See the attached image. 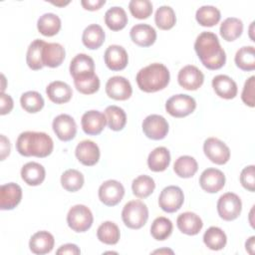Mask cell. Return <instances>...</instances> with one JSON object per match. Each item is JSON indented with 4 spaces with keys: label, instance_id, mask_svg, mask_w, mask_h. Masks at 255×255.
Here are the masks:
<instances>
[{
    "label": "cell",
    "instance_id": "cell-1",
    "mask_svg": "<svg viewBox=\"0 0 255 255\" xmlns=\"http://www.w3.org/2000/svg\"><path fill=\"white\" fill-rule=\"evenodd\" d=\"M194 50L203 64L209 70H218L226 62V54L221 47L218 37L212 32L200 33L194 43Z\"/></svg>",
    "mask_w": 255,
    "mask_h": 255
},
{
    "label": "cell",
    "instance_id": "cell-2",
    "mask_svg": "<svg viewBox=\"0 0 255 255\" xmlns=\"http://www.w3.org/2000/svg\"><path fill=\"white\" fill-rule=\"evenodd\" d=\"M17 151L23 156L46 157L54 148L51 136L42 131H24L16 141Z\"/></svg>",
    "mask_w": 255,
    "mask_h": 255
},
{
    "label": "cell",
    "instance_id": "cell-3",
    "mask_svg": "<svg viewBox=\"0 0 255 255\" xmlns=\"http://www.w3.org/2000/svg\"><path fill=\"white\" fill-rule=\"evenodd\" d=\"M169 79L168 69L160 63H152L140 69L135 78L138 88L145 93H154L164 89Z\"/></svg>",
    "mask_w": 255,
    "mask_h": 255
},
{
    "label": "cell",
    "instance_id": "cell-4",
    "mask_svg": "<svg viewBox=\"0 0 255 255\" xmlns=\"http://www.w3.org/2000/svg\"><path fill=\"white\" fill-rule=\"evenodd\" d=\"M147 206L140 200H130L123 208L122 219L130 229H139L147 221Z\"/></svg>",
    "mask_w": 255,
    "mask_h": 255
},
{
    "label": "cell",
    "instance_id": "cell-5",
    "mask_svg": "<svg viewBox=\"0 0 255 255\" xmlns=\"http://www.w3.org/2000/svg\"><path fill=\"white\" fill-rule=\"evenodd\" d=\"M94 221L93 213L83 204H77L70 208L67 214V223L75 232H85L91 228Z\"/></svg>",
    "mask_w": 255,
    "mask_h": 255
},
{
    "label": "cell",
    "instance_id": "cell-6",
    "mask_svg": "<svg viewBox=\"0 0 255 255\" xmlns=\"http://www.w3.org/2000/svg\"><path fill=\"white\" fill-rule=\"evenodd\" d=\"M196 108L195 100L185 94L170 97L165 103L166 112L174 118H184L190 115Z\"/></svg>",
    "mask_w": 255,
    "mask_h": 255
},
{
    "label": "cell",
    "instance_id": "cell-7",
    "mask_svg": "<svg viewBox=\"0 0 255 255\" xmlns=\"http://www.w3.org/2000/svg\"><path fill=\"white\" fill-rule=\"evenodd\" d=\"M241 210V199L233 192L224 193L217 201V212L223 220L231 221L236 219L240 215Z\"/></svg>",
    "mask_w": 255,
    "mask_h": 255
},
{
    "label": "cell",
    "instance_id": "cell-8",
    "mask_svg": "<svg viewBox=\"0 0 255 255\" xmlns=\"http://www.w3.org/2000/svg\"><path fill=\"white\" fill-rule=\"evenodd\" d=\"M184 201L183 191L180 187L175 185H169L164 187L158 197L159 207L168 213L177 211Z\"/></svg>",
    "mask_w": 255,
    "mask_h": 255
},
{
    "label": "cell",
    "instance_id": "cell-9",
    "mask_svg": "<svg viewBox=\"0 0 255 255\" xmlns=\"http://www.w3.org/2000/svg\"><path fill=\"white\" fill-rule=\"evenodd\" d=\"M203 151L207 158L215 164H225L230 158L229 147L216 137H208L205 139Z\"/></svg>",
    "mask_w": 255,
    "mask_h": 255
},
{
    "label": "cell",
    "instance_id": "cell-10",
    "mask_svg": "<svg viewBox=\"0 0 255 255\" xmlns=\"http://www.w3.org/2000/svg\"><path fill=\"white\" fill-rule=\"evenodd\" d=\"M125 195L123 184L115 179H109L101 184L99 198L107 206H115L121 202Z\"/></svg>",
    "mask_w": 255,
    "mask_h": 255
},
{
    "label": "cell",
    "instance_id": "cell-11",
    "mask_svg": "<svg viewBox=\"0 0 255 255\" xmlns=\"http://www.w3.org/2000/svg\"><path fill=\"white\" fill-rule=\"evenodd\" d=\"M143 133L150 139L159 140L168 132L167 121L159 115H149L142 122Z\"/></svg>",
    "mask_w": 255,
    "mask_h": 255
},
{
    "label": "cell",
    "instance_id": "cell-12",
    "mask_svg": "<svg viewBox=\"0 0 255 255\" xmlns=\"http://www.w3.org/2000/svg\"><path fill=\"white\" fill-rule=\"evenodd\" d=\"M107 95L117 101H126L132 94L130 83L122 76H114L110 78L106 84Z\"/></svg>",
    "mask_w": 255,
    "mask_h": 255
},
{
    "label": "cell",
    "instance_id": "cell-13",
    "mask_svg": "<svg viewBox=\"0 0 255 255\" xmlns=\"http://www.w3.org/2000/svg\"><path fill=\"white\" fill-rule=\"evenodd\" d=\"M178 84L185 90L195 91L200 88L204 81L203 73L193 65H187L180 69L177 75Z\"/></svg>",
    "mask_w": 255,
    "mask_h": 255
},
{
    "label": "cell",
    "instance_id": "cell-14",
    "mask_svg": "<svg viewBox=\"0 0 255 255\" xmlns=\"http://www.w3.org/2000/svg\"><path fill=\"white\" fill-rule=\"evenodd\" d=\"M70 74L74 80L85 79L95 75L94 60L86 54H78L70 63Z\"/></svg>",
    "mask_w": 255,
    "mask_h": 255
},
{
    "label": "cell",
    "instance_id": "cell-15",
    "mask_svg": "<svg viewBox=\"0 0 255 255\" xmlns=\"http://www.w3.org/2000/svg\"><path fill=\"white\" fill-rule=\"evenodd\" d=\"M52 127L58 138L63 141L73 139L77 133V125L75 120L66 114L57 116L53 121Z\"/></svg>",
    "mask_w": 255,
    "mask_h": 255
},
{
    "label": "cell",
    "instance_id": "cell-16",
    "mask_svg": "<svg viewBox=\"0 0 255 255\" xmlns=\"http://www.w3.org/2000/svg\"><path fill=\"white\" fill-rule=\"evenodd\" d=\"M201 188L208 193H216L221 190L225 184L224 173L217 168H207L202 171L199 177Z\"/></svg>",
    "mask_w": 255,
    "mask_h": 255
},
{
    "label": "cell",
    "instance_id": "cell-17",
    "mask_svg": "<svg viewBox=\"0 0 255 255\" xmlns=\"http://www.w3.org/2000/svg\"><path fill=\"white\" fill-rule=\"evenodd\" d=\"M83 130L89 135L100 134L107 125L106 116L95 110L86 112L81 120Z\"/></svg>",
    "mask_w": 255,
    "mask_h": 255
},
{
    "label": "cell",
    "instance_id": "cell-18",
    "mask_svg": "<svg viewBox=\"0 0 255 255\" xmlns=\"http://www.w3.org/2000/svg\"><path fill=\"white\" fill-rule=\"evenodd\" d=\"M104 60L110 70L121 71L127 67L128 56L124 47L120 45H111L105 52Z\"/></svg>",
    "mask_w": 255,
    "mask_h": 255
},
{
    "label": "cell",
    "instance_id": "cell-19",
    "mask_svg": "<svg viewBox=\"0 0 255 255\" xmlns=\"http://www.w3.org/2000/svg\"><path fill=\"white\" fill-rule=\"evenodd\" d=\"M22 199V188L14 182L2 184L0 187V208L2 210L14 209Z\"/></svg>",
    "mask_w": 255,
    "mask_h": 255
},
{
    "label": "cell",
    "instance_id": "cell-20",
    "mask_svg": "<svg viewBox=\"0 0 255 255\" xmlns=\"http://www.w3.org/2000/svg\"><path fill=\"white\" fill-rule=\"evenodd\" d=\"M75 154L81 163L87 166H93L100 159V148L93 140L86 139L78 143Z\"/></svg>",
    "mask_w": 255,
    "mask_h": 255
},
{
    "label": "cell",
    "instance_id": "cell-21",
    "mask_svg": "<svg viewBox=\"0 0 255 255\" xmlns=\"http://www.w3.org/2000/svg\"><path fill=\"white\" fill-rule=\"evenodd\" d=\"M55 244L54 236L48 231H38L33 234L29 241L30 250L34 254L43 255L52 251Z\"/></svg>",
    "mask_w": 255,
    "mask_h": 255
},
{
    "label": "cell",
    "instance_id": "cell-22",
    "mask_svg": "<svg viewBox=\"0 0 255 255\" xmlns=\"http://www.w3.org/2000/svg\"><path fill=\"white\" fill-rule=\"evenodd\" d=\"M130 39L140 47H149L156 40L155 30L147 24H136L129 31Z\"/></svg>",
    "mask_w": 255,
    "mask_h": 255
},
{
    "label": "cell",
    "instance_id": "cell-23",
    "mask_svg": "<svg viewBox=\"0 0 255 255\" xmlns=\"http://www.w3.org/2000/svg\"><path fill=\"white\" fill-rule=\"evenodd\" d=\"M177 228L186 235H196L200 232L203 223L201 218L194 212H183L176 219Z\"/></svg>",
    "mask_w": 255,
    "mask_h": 255
},
{
    "label": "cell",
    "instance_id": "cell-24",
    "mask_svg": "<svg viewBox=\"0 0 255 255\" xmlns=\"http://www.w3.org/2000/svg\"><path fill=\"white\" fill-rule=\"evenodd\" d=\"M212 88L220 98L231 100L237 95V85L230 77L226 75H217L212 80Z\"/></svg>",
    "mask_w": 255,
    "mask_h": 255
},
{
    "label": "cell",
    "instance_id": "cell-25",
    "mask_svg": "<svg viewBox=\"0 0 255 255\" xmlns=\"http://www.w3.org/2000/svg\"><path fill=\"white\" fill-rule=\"evenodd\" d=\"M46 94L51 102L55 104H65L71 100L73 91L67 83L54 81L47 86Z\"/></svg>",
    "mask_w": 255,
    "mask_h": 255
},
{
    "label": "cell",
    "instance_id": "cell-26",
    "mask_svg": "<svg viewBox=\"0 0 255 255\" xmlns=\"http://www.w3.org/2000/svg\"><path fill=\"white\" fill-rule=\"evenodd\" d=\"M46 176L45 168L42 164L30 161L23 165L21 168V177L22 179L31 186H37L40 185Z\"/></svg>",
    "mask_w": 255,
    "mask_h": 255
},
{
    "label": "cell",
    "instance_id": "cell-27",
    "mask_svg": "<svg viewBox=\"0 0 255 255\" xmlns=\"http://www.w3.org/2000/svg\"><path fill=\"white\" fill-rule=\"evenodd\" d=\"M65 49L59 43H46L43 48V64L50 68L59 67L65 59Z\"/></svg>",
    "mask_w": 255,
    "mask_h": 255
},
{
    "label": "cell",
    "instance_id": "cell-28",
    "mask_svg": "<svg viewBox=\"0 0 255 255\" xmlns=\"http://www.w3.org/2000/svg\"><path fill=\"white\" fill-rule=\"evenodd\" d=\"M170 163L169 150L164 146L155 147L147 157V165L150 170L159 172L165 170Z\"/></svg>",
    "mask_w": 255,
    "mask_h": 255
},
{
    "label": "cell",
    "instance_id": "cell-29",
    "mask_svg": "<svg viewBox=\"0 0 255 255\" xmlns=\"http://www.w3.org/2000/svg\"><path fill=\"white\" fill-rule=\"evenodd\" d=\"M105 37V31L100 25L91 24L85 28L82 35V41L88 49L95 50L103 45Z\"/></svg>",
    "mask_w": 255,
    "mask_h": 255
},
{
    "label": "cell",
    "instance_id": "cell-30",
    "mask_svg": "<svg viewBox=\"0 0 255 255\" xmlns=\"http://www.w3.org/2000/svg\"><path fill=\"white\" fill-rule=\"evenodd\" d=\"M37 28L42 35L52 37L59 33L61 29V19L54 13H45L38 19Z\"/></svg>",
    "mask_w": 255,
    "mask_h": 255
},
{
    "label": "cell",
    "instance_id": "cell-31",
    "mask_svg": "<svg viewBox=\"0 0 255 255\" xmlns=\"http://www.w3.org/2000/svg\"><path fill=\"white\" fill-rule=\"evenodd\" d=\"M46 42L41 39H35L28 47L27 54H26V62L30 69L37 71L41 70L44 67L42 54L43 48Z\"/></svg>",
    "mask_w": 255,
    "mask_h": 255
},
{
    "label": "cell",
    "instance_id": "cell-32",
    "mask_svg": "<svg viewBox=\"0 0 255 255\" xmlns=\"http://www.w3.org/2000/svg\"><path fill=\"white\" fill-rule=\"evenodd\" d=\"M105 23L109 29L113 31H120L128 24V16L124 8L115 6L107 10L105 14Z\"/></svg>",
    "mask_w": 255,
    "mask_h": 255
},
{
    "label": "cell",
    "instance_id": "cell-33",
    "mask_svg": "<svg viewBox=\"0 0 255 255\" xmlns=\"http://www.w3.org/2000/svg\"><path fill=\"white\" fill-rule=\"evenodd\" d=\"M220 35L228 42L239 38L243 32V23L240 19L235 17L226 18L220 25Z\"/></svg>",
    "mask_w": 255,
    "mask_h": 255
},
{
    "label": "cell",
    "instance_id": "cell-34",
    "mask_svg": "<svg viewBox=\"0 0 255 255\" xmlns=\"http://www.w3.org/2000/svg\"><path fill=\"white\" fill-rule=\"evenodd\" d=\"M204 244L211 250H221L225 247L227 237L224 231L216 226L209 227L203 234Z\"/></svg>",
    "mask_w": 255,
    "mask_h": 255
},
{
    "label": "cell",
    "instance_id": "cell-35",
    "mask_svg": "<svg viewBox=\"0 0 255 255\" xmlns=\"http://www.w3.org/2000/svg\"><path fill=\"white\" fill-rule=\"evenodd\" d=\"M198 169L197 161L194 157L189 155H181L179 156L174 164H173V170L174 172L182 178H189L192 177Z\"/></svg>",
    "mask_w": 255,
    "mask_h": 255
},
{
    "label": "cell",
    "instance_id": "cell-36",
    "mask_svg": "<svg viewBox=\"0 0 255 255\" xmlns=\"http://www.w3.org/2000/svg\"><path fill=\"white\" fill-rule=\"evenodd\" d=\"M107 124L112 130H122L127 123V115L125 111L118 106H109L105 110Z\"/></svg>",
    "mask_w": 255,
    "mask_h": 255
},
{
    "label": "cell",
    "instance_id": "cell-37",
    "mask_svg": "<svg viewBox=\"0 0 255 255\" xmlns=\"http://www.w3.org/2000/svg\"><path fill=\"white\" fill-rule=\"evenodd\" d=\"M221 18L220 11L211 5H204L197 9L195 19L203 27H212L216 25Z\"/></svg>",
    "mask_w": 255,
    "mask_h": 255
},
{
    "label": "cell",
    "instance_id": "cell-38",
    "mask_svg": "<svg viewBox=\"0 0 255 255\" xmlns=\"http://www.w3.org/2000/svg\"><path fill=\"white\" fill-rule=\"evenodd\" d=\"M98 239L108 245H115L120 240V229L118 225L112 221L103 222L97 230Z\"/></svg>",
    "mask_w": 255,
    "mask_h": 255
},
{
    "label": "cell",
    "instance_id": "cell-39",
    "mask_svg": "<svg viewBox=\"0 0 255 255\" xmlns=\"http://www.w3.org/2000/svg\"><path fill=\"white\" fill-rule=\"evenodd\" d=\"M235 64L243 71H253L255 69V48L253 46H244L235 54Z\"/></svg>",
    "mask_w": 255,
    "mask_h": 255
},
{
    "label": "cell",
    "instance_id": "cell-40",
    "mask_svg": "<svg viewBox=\"0 0 255 255\" xmlns=\"http://www.w3.org/2000/svg\"><path fill=\"white\" fill-rule=\"evenodd\" d=\"M154 180L148 175H139L132 180L131 189L132 193L138 198L148 197L154 190Z\"/></svg>",
    "mask_w": 255,
    "mask_h": 255
},
{
    "label": "cell",
    "instance_id": "cell-41",
    "mask_svg": "<svg viewBox=\"0 0 255 255\" xmlns=\"http://www.w3.org/2000/svg\"><path fill=\"white\" fill-rule=\"evenodd\" d=\"M21 107L30 114H35L40 112L44 107L43 97L36 91H28L22 94L20 98Z\"/></svg>",
    "mask_w": 255,
    "mask_h": 255
},
{
    "label": "cell",
    "instance_id": "cell-42",
    "mask_svg": "<svg viewBox=\"0 0 255 255\" xmlns=\"http://www.w3.org/2000/svg\"><path fill=\"white\" fill-rule=\"evenodd\" d=\"M61 184L67 191H78L84 185V175L77 169H67L61 176Z\"/></svg>",
    "mask_w": 255,
    "mask_h": 255
},
{
    "label": "cell",
    "instance_id": "cell-43",
    "mask_svg": "<svg viewBox=\"0 0 255 255\" xmlns=\"http://www.w3.org/2000/svg\"><path fill=\"white\" fill-rule=\"evenodd\" d=\"M172 228V222L168 218L159 216L153 220L150 226V234L155 240L162 241L170 236Z\"/></svg>",
    "mask_w": 255,
    "mask_h": 255
},
{
    "label": "cell",
    "instance_id": "cell-44",
    "mask_svg": "<svg viewBox=\"0 0 255 255\" xmlns=\"http://www.w3.org/2000/svg\"><path fill=\"white\" fill-rule=\"evenodd\" d=\"M154 21L159 29L169 30L175 25L176 16L173 9L170 6L163 5L156 10Z\"/></svg>",
    "mask_w": 255,
    "mask_h": 255
},
{
    "label": "cell",
    "instance_id": "cell-45",
    "mask_svg": "<svg viewBox=\"0 0 255 255\" xmlns=\"http://www.w3.org/2000/svg\"><path fill=\"white\" fill-rule=\"evenodd\" d=\"M128 8L136 19H146L152 13V4L149 0H131L128 3Z\"/></svg>",
    "mask_w": 255,
    "mask_h": 255
},
{
    "label": "cell",
    "instance_id": "cell-46",
    "mask_svg": "<svg viewBox=\"0 0 255 255\" xmlns=\"http://www.w3.org/2000/svg\"><path fill=\"white\" fill-rule=\"evenodd\" d=\"M74 84L76 89L84 94V95H92L96 92H98L100 88V79L95 74L91 77L80 79V80H74Z\"/></svg>",
    "mask_w": 255,
    "mask_h": 255
},
{
    "label": "cell",
    "instance_id": "cell-47",
    "mask_svg": "<svg viewBox=\"0 0 255 255\" xmlns=\"http://www.w3.org/2000/svg\"><path fill=\"white\" fill-rule=\"evenodd\" d=\"M254 165L246 166L242 169L240 173V182L242 186L251 191L254 192L255 190V171H254Z\"/></svg>",
    "mask_w": 255,
    "mask_h": 255
},
{
    "label": "cell",
    "instance_id": "cell-48",
    "mask_svg": "<svg viewBox=\"0 0 255 255\" xmlns=\"http://www.w3.org/2000/svg\"><path fill=\"white\" fill-rule=\"evenodd\" d=\"M254 89H255V77L251 76L244 84L241 99L243 103L251 108L254 107Z\"/></svg>",
    "mask_w": 255,
    "mask_h": 255
},
{
    "label": "cell",
    "instance_id": "cell-49",
    "mask_svg": "<svg viewBox=\"0 0 255 255\" xmlns=\"http://www.w3.org/2000/svg\"><path fill=\"white\" fill-rule=\"evenodd\" d=\"M0 114L2 116L9 114L12 109H13V100L11 98V96L6 95L4 93H1V97H0Z\"/></svg>",
    "mask_w": 255,
    "mask_h": 255
},
{
    "label": "cell",
    "instance_id": "cell-50",
    "mask_svg": "<svg viewBox=\"0 0 255 255\" xmlns=\"http://www.w3.org/2000/svg\"><path fill=\"white\" fill-rule=\"evenodd\" d=\"M81 4L86 10L95 11L99 10L103 5H105L106 0H82Z\"/></svg>",
    "mask_w": 255,
    "mask_h": 255
},
{
    "label": "cell",
    "instance_id": "cell-51",
    "mask_svg": "<svg viewBox=\"0 0 255 255\" xmlns=\"http://www.w3.org/2000/svg\"><path fill=\"white\" fill-rule=\"evenodd\" d=\"M57 254H73V255H77L81 253V250L79 249V247L76 244H72V243H68V244H64L62 245L57 251Z\"/></svg>",
    "mask_w": 255,
    "mask_h": 255
},
{
    "label": "cell",
    "instance_id": "cell-52",
    "mask_svg": "<svg viewBox=\"0 0 255 255\" xmlns=\"http://www.w3.org/2000/svg\"><path fill=\"white\" fill-rule=\"evenodd\" d=\"M0 144H1V160H4L10 153V141L4 135H0Z\"/></svg>",
    "mask_w": 255,
    "mask_h": 255
},
{
    "label": "cell",
    "instance_id": "cell-53",
    "mask_svg": "<svg viewBox=\"0 0 255 255\" xmlns=\"http://www.w3.org/2000/svg\"><path fill=\"white\" fill-rule=\"evenodd\" d=\"M254 239H255V237H254V236H251V237L246 241V243H245L246 250H247L250 254H252V253L254 252Z\"/></svg>",
    "mask_w": 255,
    "mask_h": 255
},
{
    "label": "cell",
    "instance_id": "cell-54",
    "mask_svg": "<svg viewBox=\"0 0 255 255\" xmlns=\"http://www.w3.org/2000/svg\"><path fill=\"white\" fill-rule=\"evenodd\" d=\"M153 253H173V251H171V250H169V249H162V250H156V251H154Z\"/></svg>",
    "mask_w": 255,
    "mask_h": 255
}]
</instances>
